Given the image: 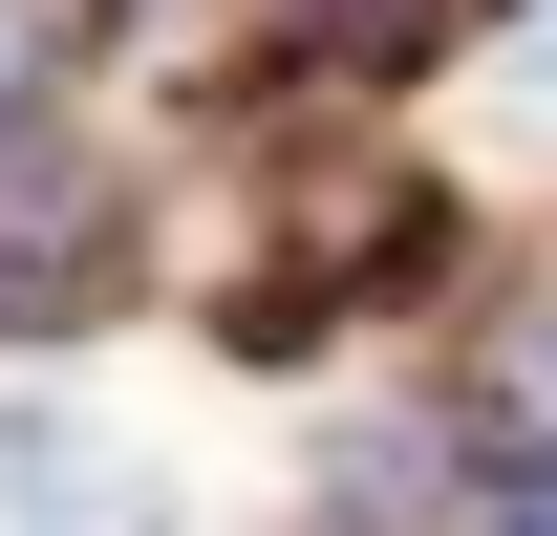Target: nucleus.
I'll use <instances>...</instances> for the list:
<instances>
[{"instance_id": "1", "label": "nucleus", "mask_w": 557, "mask_h": 536, "mask_svg": "<svg viewBox=\"0 0 557 536\" xmlns=\"http://www.w3.org/2000/svg\"><path fill=\"white\" fill-rule=\"evenodd\" d=\"M108 279H129V194L86 150H0V322L65 343V322H108Z\"/></svg>"}, {"instance_id": "4", "label": "nucleus", "mask_w": 557, "mask_h": 536, "mask_svg": "<svg viewBox=\"0 0 557 536\" xmlns=\"http://www.w3.org/2000/svg\"><path fill=\"white\" fill-rule=\"evenodd\" d=\"M44 65H65V22H44V0H0V108H22Z\"/></svg>"}, {"instance_id": "3", "label": "nucleus", "mask_w": 557, "mask_h": 536, "mask_svg": "<svg viewBox=\"0 0 557 536\" xmlns=\"http://www.w3.org/2000/svg\"><path fill=\"white\" fill-rule=\"evenodd\" d=\"M322 65H408V44H450V0H278Z\"/></svg>"}, {"instance_id": "5", "label": "nucleus", "mask_w": 557, "mask_h": 536, "mask_svg": "<svg viewBox=\"0 0 557 536\" xmlns=\"http://www.w3.org/2000/svg\"><path fill=\"white\" fill-rule=\"evenodd\" d=\"M493 515H515V536H557V451H515V472H493Z\"/></svg>"}, {"instance_id": "2", "label": "nucleus", "mask_w": 557, "mask_h": 536, "mask_svg": "<svg viewBox=\"0 0 557 536\" xmlns=\"http://www.w3.org/2000/svg\"><path fill=\"white\" fill-rule=\"evenodd\" d=\"M0 536H150V472L86 429H0Z\"/></svg>"}]
</instances>
